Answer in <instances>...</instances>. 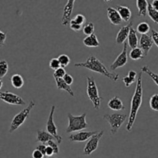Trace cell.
Masks as SVG:
<instances>
[{
	"label": "cell",
	"mask_w": 158,
	"mask_h": 158,
	"mask_svg": "<svg viewBox=\"0 0 158 158\" xmlns=\"http://www.w3.org/2000/svg\"><path fill=\"white\" fill-rule=\"evenodd\" d=\"M142 100H143V87H142V72L140 71L137 76L135 92H134L132 97V100H131V112H130L128 123L126 126V130L128 132H131L132 130L134 122L137 118V113L141 106Z\"/></svg>",
	"instance_id": "cell-1"
},
{
	"label": "cell",
	"mask_w": 158,
	"mask_h": 158,
	"mask_svg": "<svg viewBox=\"0 0 158 158\" xmlns=\"http://www.w3.org/2000/svg\"><path fill=\"white\" fill-rule=\"evenodd\" d=\"M75 66L76 67L86 68V69H89L93 72L98 73L110 79L114 82H117L119 80V78H120V76H119L118 73H112L108 70L106 66L101 63V61H100L94 56H90L84 63H75Z\"/></svg>",
	"instance_id": "cell-2"
},
{
	"label": "cell",
	"mask_w": 158,
	"mask_h": 158,
	"mask_svg": "<svg viewBox=\"0 0 158 158\" xmlns=\"http://www.w3.org/2000/svg\"><path fill=\"white\" fill-rule=\"evenodd\" d=\"M68 123L66 133H73L76 131H81L87 128L88 123L86 121V114H83L80 116H74L72 114H68Z\"/></svg>",
	"instance_id": "cell-3"
},
{
	"label": "cell",
	"mask_w": 158,
	"mask_h": 158,
	"mask_svg": "<svg viewBox=\"0 0 158 158\" xmlns=\"http://www.w3.org/2000/svg\"><path fill=\"white\" fill-rule=\"evenodd\" d=\"M86 94L94 104V109H100L103 98L99 94L98 88L94 77H86Z\"/></svg>",
	"instance_id": "cell-4"
},
{
	"label": "cell",
	"mask_w": 158,
	"mask_h": 158,
	"mask_svg": "<svg viewBox=\"0 0 158 158\" xmlns=\"http://www.w3.org/2000/svg\"><path fill=\"white\" fill-rule=\"evenodd\" d=\"M35 103L33 100H31L29 102V105L26 106L25 109H23V110L20 111L19 114H17L15 117L12 119V122H11L10 128H9V133H12L14 131H16L19 127L21 125H23L24 123V122L26 121V119L28 118V117L30 114L31 110L33 109V107L35 106Z\"/></svg>",
	"instance_id": "cell-5"
},
{
	"label": "cell",
	"mask_w": 158,
	"mask_h": 158,
	"mask_svg": "<svg viewBox=\"0 0 158 158\" xmlns=\"http://www.w3.org/2000/svg\"><path fill=\"white\" fill-rule=\"evenodd\" d=\"M127 117V115L123 114H105L103 116V119L106 120L110 126V131L113 135L117 134L118 130L121 127L123 123L125 122Z\"/></svg>",
	"instance_id": "cell-6"
},
{
	"label": "cell",
	"mask_w": 158,
	"mask_h": 158,
	"mask_svg": "<svg viewBox=\"0 0 158 158\" xmlns=\"http://www.w3.org/2000/svg\"><path fill=\"white\" fill-rule=\"evenodd\" d=\"M55 110H56L55 105H52V106H51L50 113H49V117H48V120L47 122H46V131H47L49 134H51V135H52L56 140L57 143H61V142L63 141V137H62V136L59 135L58 133H57V127L56 126L55 122H54L53 116H54V113H55Z\"/></svg>",
	"instance_id": "cell-7"
},
{
	"label": "cell",
	"mask_w": 158,
	"mask_h": 158,
	"mask_svg": "<svg viewBox=\"0 0 158 158\" xmlns=\"http://www.w3.org/2000/svg\"><path fill=\"white\" fill-rule=\"evenodd\" d=\"M103 134H104V131H101L100 132H97V134H94L89 139L87 143H86L84 149H83V154L85 155H90L93 152H94L97 149L99 142H100L101 137L103 136Z\"/></svg>",
	"instance_id": "cell-8"
},
{
	"label": "cell",
	"mask_w": 158,
	"mask_h": 158,
	"mask_svg": "<svg viewBox=\"0 0 158 158\" xmlns=\"http://www.w3.org/2000/svg\"><path fill=\"white\" fill-rule=\"evenodd\" d=\"M0 100L10 105L23 106V105L26 104V103L21 97L13 94V93L9 92V91L0 92Z\"/></svg>",
	"instance_id": "cell-9"
},
{
	"label": "cell",
	"mask_w": 158,
	"mask_h": 158,
	"mask_svg": "<svg viewBox=\"0 0 158 158\" xmlns=\"http://www.w3.org/2000/svg\"><path fill=\"white\" fill-rule=\"evenodd\" d=\"M127 43L125 42L123 43V49L122 50V52H120V55L117 57V59L115 60V61L110 65V68L111 70H116L118 68L123 67L125 65L127 64L128 60V56H127Z\"/></svg>",
	"instance_id": "cell-10"
},
{
	"label": "cell",
	"mask_w": 158,
	"mask_h": 158,
	"mask_svg": "<svg viewBox=\"0 0 158 158\" xmlns=\"http://www.w3.org/2000/svg\"><path fill=\"white\" fill-rule=\"evenodd\" d=\"M74 3H75L74 0H69V1H67L66 6H65L61 20V24L63 26H66L70 23L71 15H72V12L74 8Z\"/></svg>",
	"instance_id": "cell-11"
},
{
	"label": "cell",
	"mask_w": 158,
	"mask_h": 158,
	"mask_svg": "<svg viewBox=\"0 0 158 158\" xmlns=\"http://www.w3.org/2000/svg\"><path fill=\"white\" fill-rule=\"evenodd\" d=\"M153 45H154V41H153L151 35H149L148 34L141 35L140 40H139V46H140V48L143 52L144 56H148V52L151 49Z\"/></svg>",
	"instance_id": "cell-12"
},
{
	"label": "cell",
	"mask_w": 158,
	"mask_h": 158,
	"mask_svg": "<svg viewBox=\"0 0 158 158\" xmlns=\"http://www.w3.org/2000/svg\"><path fill=\"white\" fill-rule=\"evenodd\" d=\"M97 131H82V132H78L77 134H73L69 135V140L71 142H85L86 140H89L92 136L96 134Z\"/></svg>",
	"instance_id": "cell-13"
},
{
	"label": "cell",
	"mask_w": 158,
	"mask_h": 158,
	"mask_svg": "<svg viewBox=\"0 0 158 158\" xmlns=\"http://www.w3.org/2000/svg\"><path fill=\"white\" fill-rule=\"evenodd\" d=\"M132 26L133 22H131L128 25L120 28L118 33H117V37H116V43H117V44L120 45L125 43L126 40L128 38V36H129L130 30H131V28L132 27Z\"/></svg>",
	"instance_id": "cell-14"
},
{
	"label": "cell",
	"mask_w": 158,
	"mask_h": 158,
	"mask_svg": "<svg viewBox=\"0 0 158 158\" xmlns=\"http://www.w3.org/2000/svg\"><path fill=\"white\" fill-rule=\"evenodd\" d=\"M107 16L110 23L114 26H119L123 22L117 9L113 7L107 8Z\"/></svg>",
	"instance_id": "cell-15"
},
{
	"label": "cell",
	"mask_w": 158,
	"mask_h": 158,
	"mask_svg": "<svg viewBox=\"0 0 158 158\" xmlns=\"http://www.w3.org/2000/svg\"><path fill=\"white\" fill-rule=\"evenodd\" d=\"M107 106L112 110L119 111L122 110H125L124 105H123V102H122L120 97H118V96H116V97L110 99L108 102Z\"/></svg>",
	"instance_id": "cell-16"
},
{
	"label": "cell",
	"mask_w": 158,
	"mask_h": 158,
	"mask_svg": "<svg viewBox=\"0 0 158 158\" xmlns=\"http://www.w3.org/2000/svg\"><path fill=\"white\" fill-rule=\"evenodd\" d=\"M116 9L120 14L122 20H123L124 22H128L131 19L132 12H131V10L130 9L129 7L118 5V6H116Z\"/></svg>",
	"instance_id": "cell-17"
},
{
	"label": "cell",
	"mask_w": 158,
	"mask_h": 158,
	"mask_svg": "<svg viewBox=\"0 0 158 158\" xmlns=\"http://www.w3.org/2000/svg\"><path fill=\"white\" fill-rule=\"evenodd\" d=\"M54 137H52L51 134H49L47 131H41V130H39L37 131V136H36V142H40L43 144L46 145V143H47L49 140H54Z\"/></svg>",
	"instance_id": "cell-18"
},
{
	"label": "cell",
	"mask_w": 158,
	"mask_h": 158,
	"mask_svg": "<svg viewBox=\"0 0 158 158\" xmlns=\"http://www.w3.org/2000/svg\"><path fill=\"white\" fill-rule=\"evenodd\" d=\"M138 43H139V40H138V37H137V31H136L132 26V27L131 28V30H130L127 44L128 46L131 48V49H134V48L137 47Z\"/></svg>",
	"instance_id": "cell-19"
},
{
	"label": "cell",
	"mask_w": 158,
	"mask_h": 158,
	"mask_svg": "<svg viewBox=\"0 0 158 158\" xmlns=\"http://www.w3.org/2000/svg\"><path fill=\"white\" fill-rule=\"evenodd\" d=\"M83 43L87 47H98L100 45V41H99L98 38H97V35L94 33L93 35L86 36L83 40Z\"/></svg>",
	"instance_id": "cell-20"
},
{
	"label": "cell",
	"mask_w": 158,
	"mask_h": 158,
	"mask_svg": "<svg viewBox=\"0 0 158 158\" xmlns=\"http://www.w3.org/2000/svg\"><path fill=\"white\" fill-rule=\"evenodd\" d=\"M56 83V86L59 89H63V90L66 91L71 97H74V93L73 91L72 88L70 86L67 84L66 82L63 80V79H55Z\"/></svg>",
	"instance_id": "cell-21"
},
{
	"label": "cell",
	"mask_w": 158,
	"mask_h": 158,
	"mask_svg": "<svg viewBox=\"0 0 158 158\" xmlns=\"http://www.w3.org/2000/svg\"><path fill=\"white\" fill-rule=\"evenodd\" d=\"M137 6L138 9V15L146 16L148 15V2L146 0H137Z\"/></svg>",
	"instance_id": "cell-22"
},
{
	"label": "cell",
	"mask_w": 158,
	"mask_h": 158,
	"mask_svg": "<svg viewBox=\"0 0 158 158\" xmlns=\"http://www.w3.org/2000/svg\"><path fill=\"white\" fill-rule=\"evenodd\" d=\"M12 86L15 89H20L24 86V80L20 74H14L10 79Z\"/></svg>",
	"instance_id": "cell-23"
},
{
	"label": "cell",
	"mask_w": 158,
	"mask_h": 158,
	"mask_svg": "<svg viewBox=\"0 0 158 158\" xmlns=\"http://www.w3.org/2000/svg\"><path fill=\"white\" fill-rule=\"evenodd\" d=\"M130 57L133 60H138L143 59L145 56L142 49L140 47H136L131 49V51L130 52Z\"/></svg>",
	"instance_id": "cell-24"
},
{
	"label": "cell",
	"mask_w": 158,
	"mask_h": 158,
	"mask_svg": "<svg viewBox=\"0 0 158 158\" xmlns=\"http://www.w3.org/2000/svg\"><path fill=\"white\" fill-rule=\"evenodd\" d=\"M151 31V26L147 22H141L137 26V32L141 35H147Z\"/></svg>",
	"instance_id": "cell-25"
},
{
	"label": "cell",
	"mask_w": 158,
	"mask_h": 158,
	"mask_svg": "<svg viewBox=\"0 0 158 158\" xmlns=\"http://www.w3.org/2000/svg\"><path fill=\"white\" fill-rule=\"evenodd\" d=\"M141 72L148 74V75L152 79L153 81H154V83H155L158 86V74L157 73H154L153 71H151L148 66H143V67L141 68Z\"/></svg>",
	"instance_id": "cell-26"
},
{
	"label": "cell",
	"mask_w": 158,
	"mask_h": 158,
	"mask_svg": "<svg viewBox=\"0 0 158 158\" xmlns=\"http://www.w3.org/2000/svg\"><path fill=\"white\" fill-rule=\"evenodd\" d=\"M148 15H149L150 18L153 20L155 23L158 24V12L154 10L151 6V2L148 3Z\"/></svg>",
	"instance_id": "cell-27"
},
{
	"label": "cell",
	"mask_w": 158,
	"mask_h": 158,
	"mask_svg": "<svg viewBox=\"0 0 158 158\" xmlns=\"http://www.w3.org/2000/svg\"><path fill=\"white\" fill-rule=\"evenodd\" d=\"M9 71V64L6 60L0 61V79L4 77Z\"/></svg>",
	"instance_id": "cell-28"
},
{
	"label": "cell",
	"mask_w": 158,
	"mask_h": 158,
	"mask_svg": "<svg viewBox=\"0 0 158 158\" xmlns=\"http://www.w3.org/2000/svg\"><path fill=\"white\" fill-rule=\"evenodd\" d=\"M94 30H95V26H94V24L93 23H88L83 26V32L85 35H93L94 32Z\"/></svg>",
	"instance_id": "cell-29"
},
{
	"label": "cell",
	"mask_w": 158,
	"mask_h": 158,
	"mask_svg": "<svg viewBox=\"0 0 158 158\" xmlns=\"http://www.w3.org/2000/svg\"><path fill=\"white\" fill-rule=\"evenodd\" d=\"M58 60L61 65V67L63 68L67 66L70 63V58L69 57V56L66 55V54H62V55L59 56Z\"/></svg>",
	"instance_id": "cell-30"
},
{
	"label": "cell",
	"mask_w": 158,
	"mask_h": 158,
	"mask_svg": "<svg viewBox=\"0 0 158 158\" xmlns=\"http://www.w3.org/2000/svg\"><path fill=\"white\" fill-rule=\"evenodd\" d=\"M150 106L154 111H158V94H155L150 99Z\"/></svg>",
	"instance_id": "cell-31"
},
{
	"label": "cell",
	"mask_w": 158,
	"mask_h": 158,
	"mask_svg": "<svg viewBox=\"0 0 158 158\" xmlns=\"http://www.w3.org/2000/svg\"><path fill=\"white\" fill-rule=\"evenodd\" d=\"M66 74V70H65L64 68L63 67H60L58 69L54 71L53 73V77L54 79H62L63 78L65 75Z\"/></svg>",
	"instance_id": "cell-32"
},
{
	"label": "cell",
	"mask_w": 158,
	"mask_h": 158,
	"mask_svg": "<svg viewBox=\"0 0 158 158\" xmlns=\"http://www.w3.org/2000/svg\"><path fill=\"white\" fill-rule=\"evenodd\" d=\"M49 67L52 69H53L54 71L61 67V65H60V62H59L58 58H53L50 60V62H49Z\"/></svg>",
	"instance_id": "cell-33"
},
{
	"label": "cell",
	"mask_w": 158,
	"mask_h": 158,
	"mask_svg": "<svg viewBox=\"0 0 158 158\" xmlns=\"http://www.w3.org/2000/svg\"><path fill=\"white\" fill-rule=\"evenodd\" d=\"M123 82L124 83L126 87H130L134 82H136V79L132 78V77H129V76H126V77L123 78Z\"/></svg>",
	"instance_id": "cell-34"
},
{
	"label": "cell",
	"mask_w": 158,
	"mask_h": 158,
	"mask_svg": "<svg viewBox=\"0 0 158 158\" xmlns=\"http://www.w3.org/2000/svg\"><path fill=\"white\" fill-rule=\"evenodd\" d=\"M74 21L77 23V24L80 25V26H83L84 24V23L86 22V17L84 16L82 14H78L75 16V18L73 19Z\"/></svg>",
	"instance_id": "cell-35"
},
{
	"label": "cell",
	"mask_w": 158,
	"mask_h": 158,
	"mask_svg": "<svg viewBox=\"0 0 158 158\" xmlns=\"http://www.w3.org/2000/svg\"><path fill=\"white\" fill-rule=\"evenodd\" d=\"M46 146L51 147V148H52V149H53L55 154H59V152H60V149H59L58 144H57V143H56L55 141H53V140H49V141H48L47 143H46Z\"/></svg>",
	"instance_id": "cell-36"
},
{
	"label": "cell",
	"mask_w": 158,
	"mask_h": 158,
	"mask_svg": "<svg viewBox=\"0 0 158 158\" xmlns=\"http://www.w3.org/2000/svg\"><path fill=\"white\" fill-rule=\"evenodd\" d=\"M69 26H70V29L75 32H79L82 29V26L77 24L73 19H71L70 23H69Z\"/></svg>",
	"instance_id": "cell-37"
},
{
	"label": "cell",
	"mask_w": 158,
	"mask_h": 158,
	"mask_svg": "<svg viewBox=\"0 0 158 158\" xmlns=\"http://www.w3.org/2000/svg\"><path fill=\"white\" fill-rule=\"evenodd\" d=\"M6 36H7V33L0 30V47L4 46L5 42H6Z\"/></svg>",
	"instance_id": "cell-38"
},
{
	"label": "cell",
	"mask_w": 158,
	"mask_h": 158,
	"mask_svg": "<svg viewBox=\"0 0 158 158\" xmlns=\"http://www.w3.org/2000/svg\"><path fill=\"white\" fill-rule=\"evenodd\" d=\"M63 80H64L68 85H69V86H71V85L73 84V78L72 77V76L69 75V74L68 73H66V75L63 77Z\"/></svg>",
	"instance_id": "cell-39"
},
{
	"label": "cell",
	"mask_w": 158,
	"mask_h": 158,
	"mask_svg": "<svg viewBox=\"0 0 158 158\" xmlns=\"http://www.w3.org/2000/svg\"><path fill=\"white\" fill-rule=\"evenodd\" d=\"M151 32H152L151 36H152L154 43L158 47V32H157L156 30H154V29H152Z\"/></svg>",
	"instance_id": "cell-40"
},
{
	"label": "cell",
	"mask_w": 158,
	"mask_h": 158,
	"mask_svg": "<svg viewBox=\"0 0 158 158\" xmlns=\"http://www.w3.org/2000/svg\"><path fill=\"white\" fill-rule=\"evenodd\" d=\"M32 158H43L45 157V156L43 155L40 151H38V150L36 149L34 150L33 152H32Z\"/></svg>",
	"instance_id": "cell-41"
},
{
	"label": "cell",
	"mask_w": 158,
	"mask_h": 158,
	"mask_svg": "<svg viewBox=\"0 0 158 158\" xmlns=\"http://www.w3.org/2000/svg\"><path fill=\"white\" fill-rule=\"evenodd\" d=\"M36 150H38V151H40V152L42 153V154H43L44 156H46V145L45 144H40L38 145V146L36 147V148H35Z\"/></svg>",
	"instance_id": "cell-42"
},
{
	"label": "cell",
	"mask_w": 158,
	"mask_h": 158,
	"mask_svg": "<svg viewBox=\"0 0 158 158\" xmlns=\"http://www.w3.org/2000/svg\"><path fill=\"white\" fill-rule=\"evenodd\" d=\"M55 154L54 153V151L53 149H52L51 147H49V146H46V156H48V157H52L53 154Z\"/></svg>",
	"instance_id": "cell-43"
},
{
	"label": "cell",
	"mask_w": 158,
	"mask_h": 158,
	"mask_svg": "<svg viewBox=\"0 0 158 158\" xmlns=\"http://www.w3.org/2000/svg\"><path fill=\"white\" fill-rule=\"evenodd\" d=\"M151 5L154 10L158 12V0H154V1H152L151 2Z\"/></svg>",
	"instance_id": "cell-44"
},
{
	"label": "cell",
	"mask_w": 158,
	"mask_h": 158,
	"mask_svg": "<svg viewBox=\"0 0 158 158\" xmlns=\"http://www.w3.org/2000/svg\"><path fill=\"white\" fill-rule=\"evenodd\" d=\"M137 72H135V71H134V70H131V71H130L129 73H128V74H127V76H129V77H132V78H134V79H136V77H137Z\"/></svg>",
	"instance_id": "cell-45"
},
{
	"label": "cell",
	"mask_w": 158,
	"mask_h": 158,
	"mask_svg": "<svg viewBox=\"0 0 158 158\" xmlns=\"http://www.w3.org/2000/svg\"><path fill=\"white\" fill-rule=\"evenodd\" d=\"M2 86H3V82H2V80L1 79H0V89H2Z\"/></svg>",
	"instance_id": "cell-46"
},
{
	"label": "cell",
	"mask_w": 158,
	"mask_h": 158,
	"mask_svg": "<svg viewBox=\"0 0 158 158\" xmlns=\"http://www.w3.org/2000/svg\"><path fill=\"white\" fill-rule=\"evenodd\" d=\"M48 158H56V157H48Z\"/></svg>",
	"instance_id": "cell-47"
}]
</instances>
